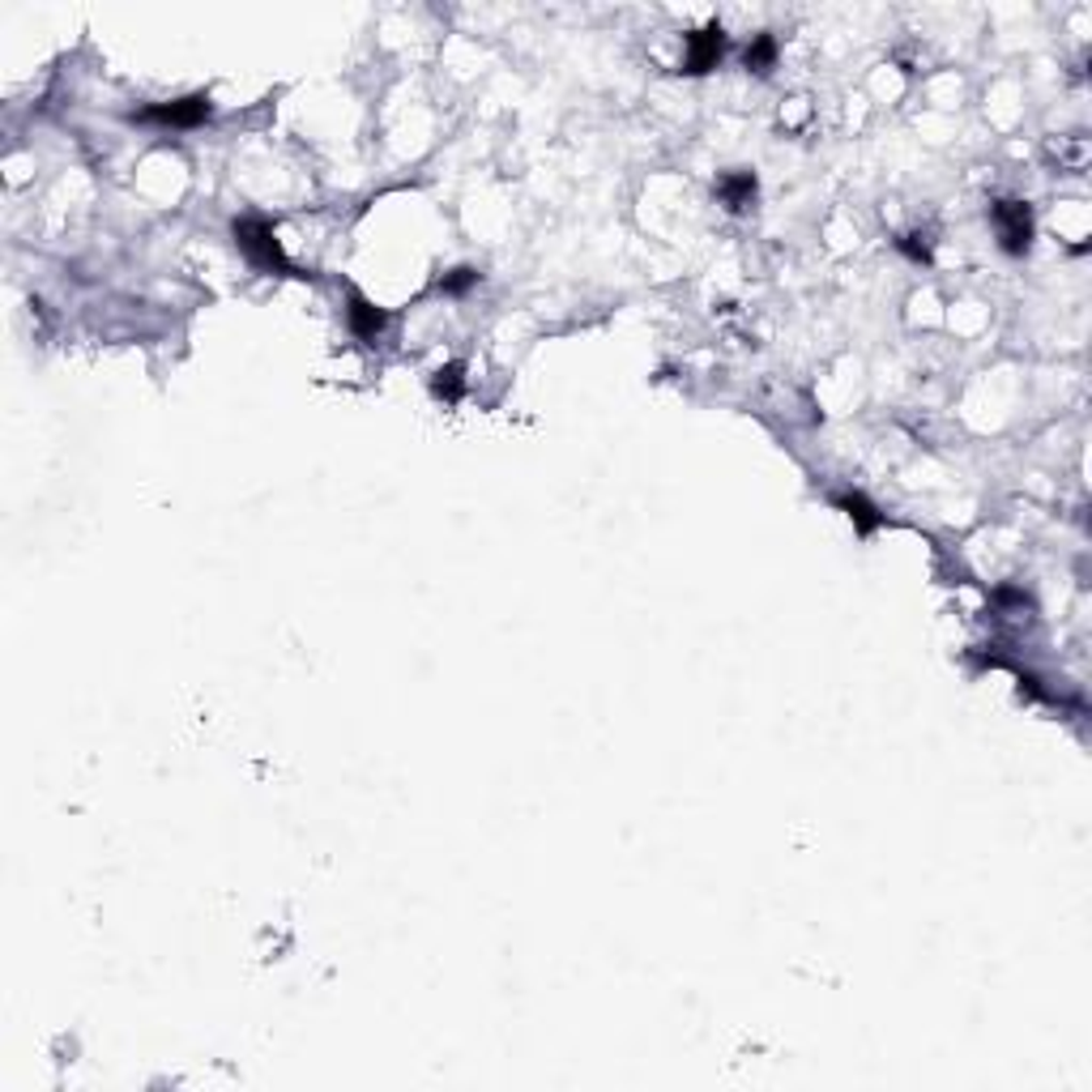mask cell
Segmentation results:
<instances>
[{
	"label": "cell",
	"instance_id": "cell-1",
	"mask_svg": "<svg viewBox=\"0 0 1092 1092\" xmlns=\"http://www.w3.org/2000/svg\"><path fill=\"white\" fill-rule=\"evenodd\" d=\"M231 235H235V248L248 256L256 269H269V274H295V265L286 261V252L274 235V226L265 218H235L231 222Z\"/></svg>",
	"mask_w": 1092,
	"mask_h": 1092
},
{
	"label": "cell",
	"instance_id": "cell-2",
	"mask_svg": "<svg viewBox=\"0 0 1092 1092\" xmlns=\"http://www.w3.org/2000/svg\"><path fill=\"white\" fill-rule=\"evenodd\" d=\"M990 222L998 231V248L1008 256H1024L1032 244V210L1024 201H994L990 206Z\"/></svg>",
	"mask_w": 1092,
	"mask_h": 1092
},
{
	"label": "cell",
	"instance_id": "cell-3",
	"mask_svg": "<svg viewBox=\"0 0 1092 1092\" xmlns=\"http://www.w3.org/2000/svg\"><path fill=\"white\" fill-rule=\"evenodd\" d=\"M141 124H167V129H196L210 120V99L206 95H188V99H176V103H154V107H141L137 111Z\"/></svg>",
	"mask_w": 1092,
	"mask_h": 1092
},
{
	"label": "cell",
	"instance_id": "cell-4",
	"mask_svg": "<svg viewBox=\"0 0 1092 1092\" xmlns=\"http://www.w3.org/2000/svg\"><path fill=\"white\" fill-rule=\"evenodd\" d=\"M722 56H726V31H722V22H708V26H700V31L687 35L683 69L687 73H708V69L722 65Z\"/></svg>",
	"mask_w": 1092,
	"mask_h": 1092
},
{
	"label": "cell",
	"instance_id": "cell-5",
	"mask_svg": "<svg viewBox=\"0 0 1092 1092\" xmlns=\"http://www.w3.org/2000/svg\"><path fill=\"white\" fill-rule=\"evenodd\" d=\"M347 321H351L355 337H363V341H376V337L385 333V325H389V312H385L380 303H371L367 295L351 291V307H347Z\"/></svg>",
	"mask_w": 1092,
	"mask_h": 1092
},
{
	"label": "cell",
	"instance_id": "cell-6",
	"mask_svg": "<svg viewBox=\"0 0 1092 1092\" xmlns=\"http://www.w3.org/2000/svg\"><path fill=\"white\" fill-rule=\"evenodd\" d=\"M717 196H722V206L742 214L747 206H756V176L752 171H726L722 180H717Z\"/></svg>",
	"mask_w": 1092,
	"mask_h": 1092
},
{
	"label": "cell",
	"instance_id": "cell-7",
	"mask_svg": "<svg viewBox=\"0 0 1092 1092\" xmlns=\"http://www.w3.org/2000/svg\"><path fill=\"white\" fill-rule=\"evenodd\" d=\"M837 504L845 508L849 521L858 525V534H875V530L883 525V516L875 512V504H871L867 496H862V492H845V496H837Z\"/></svg>",
	"mask_w": 1092,
	"mask_h": 1092
},
{
	"label": "cell",
	"instance_id": "cell-8",
	"mask_svg": "<svg viewBox=\"0 0 1092 1092\" xmlns=\"http://www.w3.org/2000/svg\"><path fill=\"white\" fill-rule=\"evenodd\" d=\"M772 65H777V39H772V35H756L752 47H747V69L768 73Z\"/></svg>",
	"mask_w": 1092,
	"mask_h": 1092
},
{
	"label": "cell",
	"instance_id": "cell-9",
	"mask_svg": "<svg viewBox=\"0 0 1092 1092\" xmlns=\"http://www.w3.org/2000/svg\"><path fill=\"white\" fill-rule=\"evenodd\" d=\"M431 389H436V397H444V401H462V393H466L462 367H457V363L440 367V371H436V380H431Z\"/></svg>",
	"mask_w": 1092,
	"mask_h": 1092
},
{
	"label": "cell",
	"instance_id": "cell-10",
	"mask_svg": "<svg viewBox=\"0 0 1092 1092\" xmlns=\"http://www.w3.org/2000/svg\"><path fill=\"white\" fill-rule=\"evenodd\" d=\"M474 282H478V269H470V265H457L452 274H444V278H440V291H444V295H466Z\"/></svg>",
	"mask_w": 1092,
	"mask_h": 1092
},
{
	"label": "cell",
	"instance_id": "cell-11",
	"mask_svg": "<svg viewBox=\"0 0 1092 1092\" xmlns=\"http://www.w3.org/2000/svg\"><path fill=\"white\" fill-rule=\"evenodd\" d=\"M897 248L909 256V261H917V265H926V261H931V244H926V235H905V240H897Z\"/></svg>",
	"mask_w": 1092,
	"mask_h": 1092
}]
</instances>
